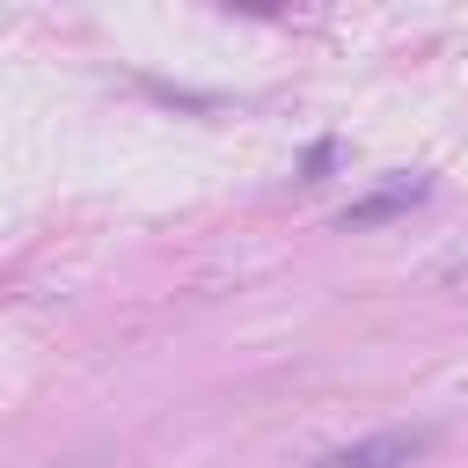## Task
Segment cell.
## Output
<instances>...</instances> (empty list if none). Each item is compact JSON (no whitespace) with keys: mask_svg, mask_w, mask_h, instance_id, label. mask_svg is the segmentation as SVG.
I'll use <instances>...</instances> for the list:
<instances>
[{"mask_svg":"<svg viewBox=\"0 0 468 468\" xmlns=\"http://www.w3.org/2000/svg\"><path fill=\"white\" fill-rule=\"evenodd\" d=\"M431 197V183L424 176H395V183H380V190H366V197H351L344 212H336V227L344 234H358V227H388V219H402V212H417Z\"/></svg>","mask_w":468,"mask_h":468,"instance_id":"obj_2","label":"cell"},{"mask_svg":"<svg viewBox=\"0 0 468 468\" xmlns=\"http://www.w3.org/2000/svg\"><path fill=\"white\" fill-rule=\"evenodd\" d=\"M424 446H431L424 424H410V431H366V439H351V446H329L314 468H410Z\"/></svg>","mask_w":468,"mask_h":468,"instance_id":"obj_1","label":"cell"}]
</instances>
